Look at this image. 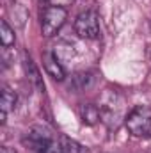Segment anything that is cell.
Wrapping results in <instances>:
<instances>
[{"mask_svg":"<svg viewBox=\"0 0 151 153\" xmlns=\"http://www.w3.org/2000/svg\"><path fill=\"white\" fill-rule=\"evenodd\" d=\"M0 41H2V46H4V48L13 46L14 41H16L14 29L7 23V20H2V22H0Z\"/></svg>","mask_w":151,"mask_h":153,"instance_id":"30bf717a","label":"cell"},{"mask_svg":"<svg viewBox=\"0 0 151 153\" xmlns=\"http://www.w3.org/2000/svg\"><path fill=\"white\" fill-rule=\"evenodd\" d=\"M16 103H18V96L16 93L9 87V85H4L2 87V96H0V109H2V123H5V117L11 111L16 109Z\"/></svg>","mask_w":151,"mask_h":153,"instance_id":"8992f818","label":"cell"},{"mask_svg":"<svg viewBox=\"0 0 151 153\" xmlns=\"http://www.w3.org/2000/svg\"><path fill=\"white\" fill-rule=\"evenodd\" d=\"M23 68H25V73H27V76H29V80L38 87L39 91H44V84H43V76H41V73H39L38 66L34 64V61L25 53L23 55Z\"/></svg>","mask_w":151,"mask_h":153,"instance_id":"52a82bcc","label":"cell"},{"mask_svg":"<svg viewBox=\"0 0 151 153\" xmlns=\"http://www.w3.org/2000/svg\"><path fill=\"white\" fill-rule=\"evenodd\" d=\"M75 32L84 39H96L100 36V18L96 11H85L76 16Z\"/></svg>","mask_w":151,"mask_h":153,"instance_id":"3957f363","label":"cell"},{"mask_svg":"<svg viewBox=\"0 0 151 153\" xmlns=\"http://www.w3.org/2000/svg\"><path fill=\"white\" fill-rule=\"evenodd\" d=\"M43 64H44L46 73L53 80H64L66 78V70H64V66L61 64V59L55 53H48V52L43 53Z\"/></svg>","mask_w":151,"mask_h":153,"instance_id":"5b68a950","label":"cell"},{"mask_svg":"<svg viewBox=\"0 0 151 153\" xmlns=\"http://www.w3.org/2000/svg\"><path fill=\"white\" fill-rule=\"evenodd\" d=\"M80 117L85 125H96L98 119L101 117V111L93 105V103H87V105H82L80 107Z\"/></svg>","mask_w":151,"mask_h":153,"instance_id":"ba28073f","label":"cell"},{"mask_svg":"<svg viewBox=\"0 0 151 153\" xmlns=\"http://www.w3.org/2000/svg\"><path fill=\"white\" fill-rule=\"evenodd\" d=\"M9 14L14 18L13 22H14L18 27H23L25 22L29 20V11L25 9V5H21V4H18V2H13V4L9 5Z\"/></svg>","mask_w":151,"mask_h":153,"instance_id":"9c48e42d","label":"cell"},{"mask_svg":"<svg viewBox=\"0 0 151 153\" xmlns=\"http://www.w3.org/2000/svg\"><path fill=\"white\" fill-rule=\"evenodd\" d=\"M61 144H62V153H89V150L84 146V144H80V143H76L73 139H61Z\"/></svg>","mask_w":151,"mask_h":153,"instance_id":"8fae6325","label":"cell"},{"mask_svg":"<svg viewBox=\"0 0 151 153\" xmlns=\"http://www.w3.org/2000/svg\"><path fill=\"white\" fill-rule=\"evenodd\" d=\"M0 153H16V150H14V148H11V146H4Z\"/></svg>","mask_w":151,"mask_h":153,"instance_id":"4fadbf2b","label":"cell"},{"mask_svg":"<svg viewBox=\"0 0 151 153\" xmlns=\"http://www.w3.org/2000/svg\"><path fill=\"white\" fill-rule=\"evenodd\" d=\"M93 80H94V76L91 75V73H78V75L73 76V87L85 89V87H89L93 84Z\"/></svg>","mask_w":151,"mask_h":153,"instance_id":"7c38bea8","label":"cell"},{"mask_svg":"<svg viewBox=\"0 0 151 153\" xmlns=\"http://www.w3.org/2000/svg\"><path fill=\"white\" fill-rule=\"evenodd\" d=\"M126 130L135 137H144L151 132V107L135 105L124 117Z\"/></svg>","mask_w":151,"mask_h":153,"instance_id":"6da1fadb","label":"cell"},{"mask_svg":"<svg viewBox=\"0 0 151 153\" xmlns=\"http://www.w3.org/2000/svg\"><path fill=\"white\" fill-rule=\"evenodd\" d=\"M68 11L61 5H48L41 13V32L44 38L55 36L66 23Z\"/></svg>","mask_w":151,"mask_h":153,"instance_id":"7a4b0ae2","label":"cell"},{"mask_svg":"<svg viewBox=\"0 0 151 153\" xmlns=\"http://www.w3.org/2000/svg\"><path fill=\"white\" fill-rule=\"evenodd\" d=\"M53 141L55 139H52V135L48 134V130H44L41 126H32L30 130L25 132V135L21 139V143L29 150H32L34 153H46Z\"/></svg>","mask_w":151,"mask_h":153,"instance_id":"277c9868","label":"cell"}]
</instances>
